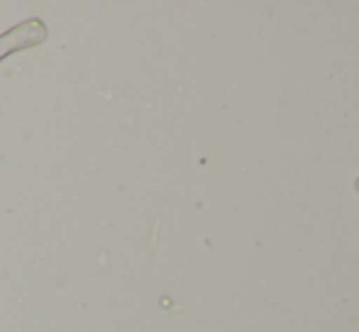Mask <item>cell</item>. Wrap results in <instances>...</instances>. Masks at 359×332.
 I'll use <instances>...</instances> for the list:
<instances>
[{
  "label": "cell",
  "mask_w": 359,
  "mask_h": 332,
  "mask_svg": "<svg viewBox=\"0 0 359 332\" xmlns=\"http://www.w3.org/2000/svg\"><path fill=\"white\" fill-rule=\"evenodd\" d=\"M355 188H357V191H359V179H357V181H355Z\"/></svg>",
  "instance_id": "cell-2"
},
{
  "label": "cell",
  "mask_w": 359,
  "mask_h": 332,
  "mask_svg": "<svg viewBox=\"0 0 359 332\" xmlns=\"http://www.w3.org/2000/svg\"><path fill=\"white\" fill-rule=\"evenodd\" d=\"M44 39H47V27L39 20H27V22L13 27L10 32L0 34V59L10 57L13 52H20L25 47H34Z\"/></svg>",
  "instance_id": "cell-1"
}]
</instances>
